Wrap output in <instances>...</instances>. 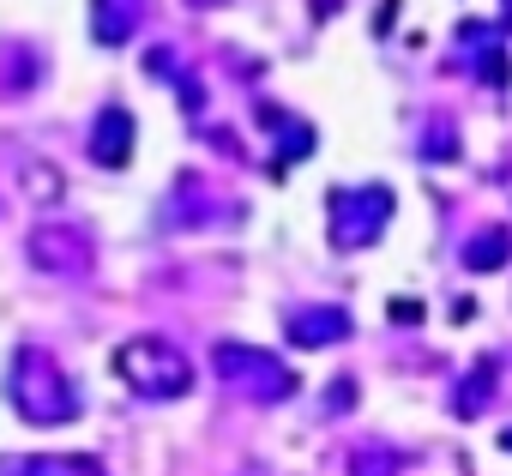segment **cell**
<instances>
[{
  "mask_svg": "<svg viewBox=\"0 0 512 476\" xmlns=\"http://www.w3.org/2000/svg\"><path fill=\"white\" fill-rule=\"evenodd\" d=\"M7 470L13 476H109L97 458H79V452H37V458H19Z\"/></svg>",
  "mask_w": 512,
  "mask_h": 476,
  "instance_id": "ba28073f",
  "label": "cell"
},
{
  "mask_svg": "<svg viewBox=\"0 0 512 476\" xmlns=\"http://www.w3.org/2000/svg\"><path fill=\"white\" fill-rule=\"evenodd\" d=\"M127 157H133V115H127L121 103H109V109L91 121V163L121 169Z\"/></svg>",
  "mask_w": 512,
  "mask_h": 476,
  "instance_id": "8992f818",
  "label": "cell"
},
{
  "mask_svg": "<svg viewBox=\"0 0 512 476\" xmlns=\"http://www.w3.org/2000/svg\"><path fill=\"white\" fill-rule=\"evenodd\" d=\"M290 338H296L302 350L338 344V338H350V314H344V308H296V314H290Z\"/></svg>",
  "mask_w": 512,
  "mask_h": 476,
  "instance_id": "52a82bcc",
  "label": "cell"
},
{
  "mask_svg": "<svg viewBox=\"0 0 512 476\" xmlns=\"http://www.w3.org/2000/svg\"><path fill=\"white\" fill-rule=\"evenodd\" d=\"M115 374L139 398H181V392H193V362L175 344H163V338H127L115 350Z\"/></svg>",
  "mask_w": 512,
  "mask_h": 476,
  "instance_id": "7a4b0ae2",
  "label": "cell"
},
{
  "mask_svg": "<svg viewBox=\"0 0 512 476\" xmlns=\"http://www.w3.org/2000/svg\"><path fill=\"white\" fill-rule=\"evenodd\" d=\"M211 368L223 374V386H235V392H247V398H272V404H278V398L296 392V374H290L272 350L241 344V338H217Z\"/></svg>",
  "mask_w": 512,
  "mask_h": 476,
  "instance_id": "3957f363",
  "label": "cell"
},
{
  "mask_svg": "<svg viewBox=\"0 0 512 476\" xmlns=\"http://www.w3.org/2000/svg\"><path fill=\"white\" fill-rule=\"evenodd\" d=\"M25 187H31V199H61V175L49 163H31L25 169Z\"/></svg>",
  "mask_w": 512,
  "mask_h": 476,
  "instance_id": "8fae6325",
  "label": "cell"
},
{
  "mask_svg": "<svg viewBox=\"0 0 512 476\" xmlns=\"http://www.w3.org/2000/svg\"><path fill=\"white\" fill-rule=\"evenodd\" d=\"M91 37L109 43V49L133 37V7L127 0H91Z\"/></svg>",
  "mask_w": 512,
  "mask_h": 476,
  "instance_id": "9c48e42d",
  "label": "cell"
},
{
  "mask_svg": "<svg viewBox=\"0 0 512 476\" xmlns=\"http://www.w3.org/2000/svg\"><path fill=\"white\" fill-rule=\"evenodd\" d=\"M326 211H332V242H338V248H368L374 235L386 229V217H392V193H386V187H368V193L338 187V193L326 199Z\"/></svg>",
  "mask_w": 512,
  "mask_h": 476,
  "instance_id": "277c9868",
  "label": "cell"
},
{
  "mask_svg": "<svg viewBox=\"0 0 512 476\" xmlns=\"http://www.w3.org/2000/svg\"><path fill=\"white\" fill-rule=\"evenodd\" d=\"M25 254H31L37 272H55V278H79V272L91 266L85 235H79V229H55V223H49V229H31Z\"/></svg>",
  "mask_w": 512,
  "mask_h": 476,
  "instance_id": "5b68a950",
  "label": "cell"
},
{
  "mask_svg": "<svg viewBox=\"0 0 512 476\" xmlns=\"http://www.w3.org/2000/svg\"><path fill=\"white\" fill-rule=\"evenodd\" d=\"M392 320H422V302H392Z\"/></svg>",
  "mask_w": 512,
  "mask_h": 476,
  "instance_id": "7c38bea8",
  "label": "cell"
},
{
  "mask_svg": "<svg viewBox=\"0 0 512 476\" xmlns=\"http://www.w3.org/2000/svg\"><path fill=\"white\" fill-rule=\"evenodd\" d=\"M506 260H512V235H506V229H482L476 242L464 248V266H470V272H500Z\"/></svg>",
  "mask_w": 512,
  "mask_h": 476,
  "instance_id": "30bf717a",
  "label": "cell"
},
{
  "mask_svg": "<svg viewBox=\"0 0 512 476\" xmlns=\"http://www.w3.org/2000/svg\"><path fill=\"white\" fill-rule=\"evenodd\" d=\"M187 7H223V0H187Z\"/></svg>",
  "mask_w": 512,
  "mask_h": 476,
  "instance_id": "4fadbf2b",
  "label": "cell"
},
{
  "mask_svg": "<svg viewBox=\"0 0 512 476\" xmlns=\"http://www.w3.org/2000/svg\"><path fill=\"white\" fill-rule=\"evenodd\" d=\"M7 398L25 422L37 428H55V422H73L79 416V392L67 386V374L55 368L49 350H19L13 356V380H7Z\"/></svg>",
  "mask_w": 512,
  "mask_h": 476,
  "instance_id": "6da1fadb",
  "label": "cell"
}]
</instances>
